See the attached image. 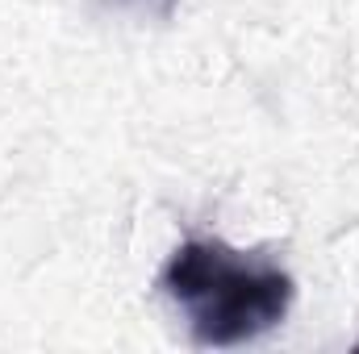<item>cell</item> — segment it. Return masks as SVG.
Here are the masks:
<instances>
[{"label": "cell", "instance_id": "cell-1", "mask_svg": "<svg viewBox=\"0 0 359 354\" xmlns=\"http://www.w3.org/2000/svg\"><path fill=\"white\" fill-rule=\"evenodd\" d=\"M163 292L188 313L196 346L230 351L271 334L297 296L292 275L217 238H188L163 267Z\"/></svg>", "mask_w": 359, "mask_h": 354}, {"label": "cell", "instance_id": "cell-2", "mask_svg": "<svg viewBox=\"0 0 359 354\" xmlns=\"http://www.w3.org/2000/svg\"><path fill=\"white\" fill-rule=\"evenodd\" d=\"M100 13H130V17H155V21H168L176 13L180 0H92Z\"/></svg>", "mask_w": 359, "mask_h": 354}]
</instances>
